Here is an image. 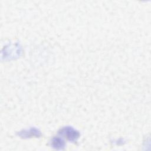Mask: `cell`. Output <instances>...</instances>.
<instances>
[{
	"label": "cell",
	"mask_w": 151,
	"mask_h": 151,
	"mask_svg": "<svg viewBox=\"0 0 151 151\" xmlns=\"http://www.w3.org/2000/svg\"><path fill=\"white\" fill-rule=\"evenodd\" d=\"M61 133L65 135L67 139L71 141L76 140L78 137V132L74 130V129L70 128H65L63 129Z\"/></svg>",
	"instance_id": "6da1fadb"
},
{
	"label": "cell",
	"mask_w": 151,
	"mask_h": 151,
	"mask_svg": "<svg viewBox=\"0 0 151 151\" xmlns=\"http://www.w3.org/2000/svg\"><path fill=\"white\" fill-rule=\"evenodd\" d=\"M52 146L57 149H63L64 146V143L60 138H54L52 140Z\"/></svg>",
	"instance_id": "7a4b0ae2"
}]
</instances>
